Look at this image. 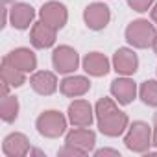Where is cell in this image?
I'll list each match as a JSON object with an SVG mask.
<instances>
[{
    "mask_svg": "<svg viewBox=\"0 0 157 157\" xmlns=\"http://www.w3.org/2000/svg\"><path fill=\"white\" fill-rule=\"evenodd\" d=\"M67 128V120L59 111H46L37 118V131L44 137H59Z\"/></svg>",
    "mask_w": 157,
    "mask_h": 157,
    "instance_id": "cell-4",
    "label": "cell"
},
{
    "mask_svg": "<svg viewBox=\"0 0 157 157\" xmlns=\"http://www.w3.org/2000/svg\"><path fill=\"white\" fill-rule=\"evenodd\" d=\"M151 19H153L155 22H157V4H155V8L151 10Z\"/></svg>",
    "mask_w": 157,
    "mask_h": 157,
    "instance_id": "cell-25",
    "label": "cell"
},
{
    "mask_svg": "<svg viewBox=\"0 0 157 157\" xmlns=\"http://www.w3.org/2000/svg\"><path fill=\"white\" fill-rule=\"evenodd\" d=\"M111 94L118 100V104H129L135 94H137V85L128 80V78H118V80H115L111 83Z\"/></svg>",
    "mask_w": 157,
    "mask_h": 157,
    "instance_id": "cell-14",
    "label": "cell"
},
{
    "mask_svg": "<svg viewBox=\"0 0 157 157\" xmlns=\"http://www.w3.org/2000/svg\"><path fill=\"white\" fill-rule=\"evenodd\" d=\"M89 87H91V82L87 80V78H83V76H68V78H65V80L61 82L59 89H61V93L65 96L74 98V96L85 94L89 91Z\"/></svg>",
    "mask_w": 157,
    "mask_h": 157,
    "instance_id": "cell-15",
    "label": "cell"
},
{
    "mask_svg": "<svg viewBox=\"0 0 157 157\" xmlns=\"http://www.w3.org/2000/svg\"><path fill=\"white\" fill-rule=\"evenodd\" d=\"M2 2H4V4H8V2H11V0H2Z\"/></svg>",
    "mask_w": 157,
    "mask_h": 157,
    "instance_id": "cell-29",
    "label": "cell"
},
{
    "mask_svg": "<svg viewBox=\"0 0 157 157\" xmlns=\"http://www.w3.org/2000/svg\"><path fill=\"white\" fill-rule=\"evenodd\" d=\"M4 59H8L13 67H17L22 72H32L37 67V57L30 48H17V50L10 52Z\"/></svg>",
    "mask_w": 157,
    "mask_h": 157,
    "instance_id": "cell-10",
    "label": "cell"
},
{
    "mask_svg": "<svg viewBox=\"0 0 157 157\" xmlns=\"http://www.w3.org/2000/svg\"><path fill=\"white\" fill-rule=\"evenodd\" d=\"M52 61L57 72L61 74H68L74 72L78 68V63H80V57H78V52L70 46H59L54 50L52 54Z\"/></svg>",
    "mask_w": 157,
    "mask_h": 157,
    "instance_id": "cell-5",
    "label": "cell"
},
{
    "mask_svg": "<svg viewBox=\"0 0 157 157\" xmlns=\"http://www.w3.org/2000/svg\"><path fill=\"white\" fill-rule=\"evenodd\" d=\"M153 122H155V126H157V113H155V117H153Z\"/></svg>",
    "mask_w": 157,
    "mask_h": 157,
    "instance_id": "cell-28",
    "label": "cell"
},
{
    "mask_svg": "<svg viewBox=\"0 0 157 157\" xmlns=\"http://www.w3.org/2000/svg\"><path fill=\"white\" fill-rule=\"evenodd\" d=\"M30 83H32V89H33L35 93L44 94V96L52 94V93L57 89V80H56V76H54L52 72H48V70L35 72V74L32 76Z\"/></svg>",
    "mask_w": 157,
    "mask_h": 157,
    "instance_id": "cell-13",
    "label": "cell"
},
{
    "mask_svg": "<svg viewBox=\"0 0 157 157\" xmlns=\"http://www.w3.org/2000/svg\"><path fill=\"white\" fill-rule=\"evenodd\" d=\"M155 35H157V32H155L153 24L148 22V21H144V19L133 21L126 28V39L135 48H148V46H151Z\"/></svg>",
    "mask_w": 157,
    "mask_h": 157,
    "instance_id": "cell-2",
    "label": "cell"
},
{
    "mask_svg": "<svg viewBox=\"0 0 157 157\" xmlns=\"http://www.w3.org/2000/svg\"><path fill=\"white\" fill-rule=\"evenodd\" d=\"M96 117H98V128L104 135L117 137L128 128V115L118 111L117 104L111 98H102L96 104Z\"/></svg>",
    "mask_w": 157,
    "mask_h": 157,
    "instance_id": "cell-1",
    "label": "cell"
},
{
    "mask_svg": "<svg viewBox=\"0 0 157 157\" xmlns=\"http://www.w3.org/2000/svg\"><path fill=\"white\" fill-rule=\"evenodd\" d=\"M83 153H87V151L74 146V144H67L63 150H59V155H83Z\"/></svg>",
    "mask_w": 157,
    "mask_h": 157,
    "instance_id": "cell-23",
    "label": "cell"
},
{
    "mask_svg": "<svg viewBox=\"0 0 157 157\" xmlns=\"http://www.w3.org/2000/svg\"><path fill=\"white\" fill-rule=\"evenodd\" d=\"M2 82L10 87H21L24 83V72L13 67L8 59L2 61Z\"/></svg>",
    "mask_w": 157,
    "mask_h": 157,
    "instance_id": "cell-19",
    "label": "cell"
},
{
    "mask_svg": "<svg viewBox=\"0 0 157 157\" xmlns=\"http://www.w3.org/2000/svg\"><path fill=\"white\" fill-rule=\"evenodd\" d=\"M68 118L76 128H89L93 122V107L85 100H76L68 105Z\"/></svg>",
    "mask_w": 157,
    "mask_h": 157,
    "instance_id": "cell-7",
    "label": "cell"
},
{
    "mask_svg": "<svg viewBox=\"0 0 157 157\" xmlns=\"http://www.w3.org/2000/svg\"><path fill=\"white\" fill-rule=\"evenodd\" d=\"M0 109H2V120L6 122H13L19 115V100L15 96H2V105H0Z\"/></svg>",
    "mask_w": 157,
    "mask_h": 157,
    "instance_id": "cell-20",
    "label": "cell"
},
{
    "mask_svg": "<svg viewBox=\"0 0 157 157\" xmlns=\"http://www.w3.org/2000/svg\"><path fill=\"white\" fill-rule=\"evenodd\" d=\"M33 8L28 6V4H15L11 10H10V17H11V24L17 28V30H26L32 21H33Z\"/></svg>",
    "mask_w": 157,
    "mask_h": 157,
    "instance_id": "cell-16",
    "label": "cell"
},
{
    "mask_svg": "<svg viewBox=\"0 0 157 157\" xmlns=\"http://www.w3.org/2000/svg\"><path fill=\"white\" fill-rule=\"evenodd\" d=\"M153 144L157 146V126H155V133H153Z\"/></svg>",
    "mask_w": 157,
    "mask_h": 157,
    "instance_id": "cell-27",
    "label": "cell"
},
{
    "mask_svg": "<svg viewBox=\"0 0 157 157\" xmlns=\"http://www.w3.org/2000/svg\"><path fill=\"white\" fill-rule=\"evenodd\" d=\"M96 155H117V157H118L120 153H118L117 150H107V148H104V150H98Z\"/></svg>",
    "mask_w": 157,
    "mask_h": 157,
    "instance_id": "cell-24",
    "label": "cell"
},
{
    "mask_svg": "<svg viewBox=\"0 0 157 157\" xmlns=\"http://www.w3.org/2000/svg\"><path fill=\"white\" fill-rule=\"evenodd\" d=\"M151 46H153V52L157 54V35H155V39H153V44H151Z\"/></svg>",
    "mask_w": 157,
    "mask_h": 157,
    "instance_id": "cell-26",
    "label": "cell"
},
{
    "mask_svg": "<svg viewBox=\"0 0 157 157\" xmlns=\"http://www.w3.org/2000/svg\"><path fill=\"white\" fill-rule=\"evenodd\" d=\"M140 100L146 105L157 107V82L150 80V82H144L140 85Z\"/></svg>",
    "mask_w": 157,
    "mask_h": 157,
    "instance_id": "cell-21",
    "label": "cell"
},
{
    "mask_svg": "<svg viewBox=\"0 0 157 157\" xmlns=\"http://www.w3.org/2000/svg\"><path fill=\"white\" fill-rule=\"evenodd\" d=\"M2 150L8 157H22L30 151V142L22 133H11L4 139Z\"/></svg>",
    "mask_w": 157,
    "mask_h": 157,
    "instance_id": "cell-12",
    "label": "cell"
},
{
    "mask_svg": "<svg viewBox=\"0 0 157 157\" xmlns=\"http://www.w3.org/2000/svg\"><path fill=\"white\" fill-rule=\"evenodd\" d=\"M83 19H85V22L91 30H104L109 24L111 13H109V8L105 4L94 2V4L87 6V10L83 13Z\"/></svg>",
    "mask_w": 157,
    "mask_h": 157,
    "instance_id": "cell-6",
    "label": "cell"
},
{
    "mask_svg": "<svg viewBox=\"0 0 157 157\" xmlns=\"http://www.w3.org/2000/svg\"><path fill=\"white\" fill-rule=\"evenodd\" d=\"M83 68L91 76H105L109 72V61L100 52H91L83 59Z\"/></svg>",
    "mask_w": 157,
    "mask_h": 157,
    "instance_id": "cell-17",
    "label": "cell"
},
{
    "mask_svg": "<svg viewBox=\"0 0 157 157\" xmlns=\"http://www.w3.org/2000/svg\"><path fill=\"white\" fill-rule=\"evenodd\" d=\"M56 28L48 26L46 22H35L32 26V44L35 48H48L56 43Z\"/></svg>",
    "mask_w": 157,
    "mask_h": 157,
    "instance_id": "cell-11",
    "label": "cell"
},
{
    "mask_svg": "<svg viewBox=\"0 0 157 157\" xmlns=\"http://www.w3.org/2000/svg\"><path fill=\"white\" fill-rule=\"evenodd\" d=\"M94 142H96V135H94V131H91L87 128H78L67 135V144H74L85 151H89L94 146Z\"/></svg>",
    "mask_w": 157,
    "mask_h": 157,
    "instance_id": "cell-18",
    "label": "cell"
},
{
    "mask_svg": "<svg viewBox=\"0 0 157 157\" xmlns=\"http://www.w3.org/2000/svg\"><path fill=\"white\" fill-rule=\"evenodd\" d=\"M113 65H115V70L118 74H124V76H129L137 70L139 67V59H137V54L129 48H120L115 52L113 56Z\"/></svg>",
    "mask_w": 157,
    "mask_h": 157,
    "instance_id": "cell-9",
    "label": "cell"
},
{
    "mask_svg": "<svg viewBox=\"0 0 157 157\" xmlns=\"http://www.w3.org/2000/svg\"><path fill=\"white\" fill-rule=\"evenodd\" d=\"M153 0H128V4L135 10V11H148V8L151 6Z\"/></svg>",
    "mask_w": 157,
    "mask_h": 157,
    "instance_id": "cell-22",
    "label": "cell"
},
{
    "mask_svg": "<svg viewBox=\"0 0 157 157\" xmlns=\"http://www.w3.org/2000/svg\"><path fill=\"white\" fill-rule=\"evenodd\" d=\"M67 17H68L67 10L59 2H48V4H44L41 8V19H43V22H46L48 26H52L56 30H59V28H63L67 24Z\"/></svg>",
    "mask_w": 157,
    "mask_h": 157,
    "instance_id": "cell-8",
    "label": "cell"
},
{
    "mask_svg": "<svg viewBox=\"0 0 157 157\" xmlns=\"http://www.w3.org/2000/svg\"><path fill=\"white\" fill-rule=\"evenodd\" d=\"M126 146L133 151H146L150 142H151V129L146 122H133V126L129 128L126 139H124Z\"/></svg>",
    "mask_w": 157,
    "mask_h": 157,
    "instance_id": "cell-3",
    "label": "cell"
}]
</instances>
